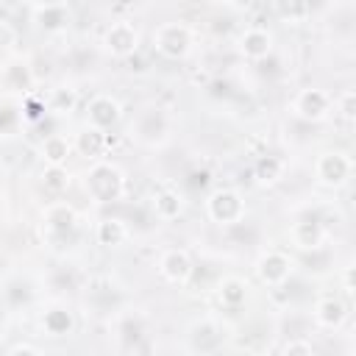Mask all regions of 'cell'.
I'll use <instances>...</instances> for the list:
<instances>
[{"mask_svg":"<svg viewBox=\"0 0 356 356\" xmlns=\"http://www.w3.org/2000/svg\"><path fill=\"white\" fill-rule=\"evenodd\" d=\"M314 320H317L320 325H325V328H337V325L345 320V306H342L339 300H334V298H325V300L317 303Z\"/></svg>","mask_w":356,"mask_h":356,"instance_id":"cell-14","label":"cell"},{"mask_svg":"<svg viewBox=\"0 0 356 356\" xmlns=\"http://www.w3.org/2000/svg\"><path fill=\"white\" fill-rule=\"evenodd\" d=\"M242 53L248 58H264L270 53V33L261 28H248L242 33Z\"/></svg>","mask_w":356,"mask_h":356,"instance_id":"cell-11","label":"cell"},{"mask_svg":"<svg viewBox=\"0 0 356 356\" xmlns=\"http://www.w3.org/2000/svg\"><path fill=\"white\" fill-rule=\"evenodd\" d=\"M42 181H44V186H47V189H53V192L67 189V172H64V167H61V164H50V167L44 170Z\"/></svg>","mask_w":356,"mask_h":356,"instance_id":"cell-22","label":"cell"},{"mask_svg":"<svg viewBox=\"0 0 356 356\" xmlns=\"http://www.w3.org/2000/svg\"><path fill=\"white\" fill-rule=\"evenodd\" d=\"M348 172H350V161L342 153H325L317 161V175L325 184H342L348 178Z\"/></svg>","mask_w":356,"mask_h":356,"instance_id":"cell-8","label":"cell"},{"mask_svg":"<svg viewBox=\"0 0 356 356\" xmlns=\"http://www.w3.org/2000/svg\"><path fill=\"white\" fill-rule=\"evenodd\" d=\"M42 3H44V6H61L64 0H42Z\"/></svg>","mask_w":356,"mask_h":356,"instance_id":"cell-28","label":"cell"},{"mask_svg":"<svg viewBox=\"0 0 356 356\" xmlns=\"http://www.w3.org/2000/svg\"><path fill=\"white\" fill-rule=\"evenodd\" d=\"M106 145H108L106 134H103L100 128H95V125L78 134V150H81L86 159H97V156L106 150Z\"/></svg>","mask_w":356,"mask_h":356,"instance_id":"cell-12","label":"cell"},{"mask_svg":"<svg viewBox=\"0 0 356 356\" xmlns=\"http://www.w3.org/2000/svg\"><path fill=\"white\" fill-rule=\"evenodd\" d=\"M8 353H39V348H36V345H25V342H19V345H11Z\"/></svg>","mask_w":356,"mask_h":356,"instance_id":"cell-27","label":"cell"},{"mask_svg":"<svg viewBox=\"0 0 356 356\" xmlns=\"http://www.w3.org/2000/svg\"><path fill=\"white\" fill-rule=\"evenodd\" d=\"M86 111H89V122H92L95 128H100V131L108 128V125H114L117 117H120L117 100H111V97H106V95L92 97V103L86 106Z\"/></svg>","mask_w":356,"mask_h":356,"instance_id":"cell-7","label":"cell"},{"mask_svg":"<svg viewBox=\"0 0 356 356\" xmlns=\"http://www.w3.org/2000/svg\"><path fill=\"white\" fill-rule=\"evenodd\" d=\"M259 275L264 284H281L286 275H289V261L286 256L281 253H267L261 261H259Z\"/></svg>","mask_w":356,"mask_h":356,"instance_id":"cell-10","label":"cell"},{"mask_svg":"<svg viewBox=\"0 0 356 356\" xmlns=\"http://www.w3.org/2000/svg\"><path fill=\"white\" fill-rule=\"evenodd\" d=\"M209 214L220 225H231L242 217V200L236 192H214L209 197Z\"/></svg>","mask_w":356,"mask_h":356,"instance_id":"cell-3","label":"cell"},{"mask_svg":"<svg viewBox=\"0 0 356 356\" xmlns=\"http://www.w3.org/2000/svg\"><path fill=\"white\" fill-rule=\"evenodd\" d=\"M128 236V228L122 225V220H103L97 225V239L100 245H120Z\"/></svg>","mask_w":356,"mask_h":356,"instance_id":"cell-17","label":"cell"},{"mask_svg":"<svg viewBox=\"0 0 356 356\" xmlns=\"http://www.w3.org/2000/svg\"><path fill=\"white\" fill-rule=\"evenodd\" d=\"M248 3H256V0H248Z\"/></svg>","mask_w":356,"mask_h":356,"instance_id":"cell-31","label":"cell"},{"mask_svg":"<svg viewBox=\"0 0 356 356\" xmlns=\"http://www.w3.org/2000/svg\"><path fill=\"white\" fill-rule=\"evenodd\" d=\"M86 189L97 203H111L122 195V172L114 164H95L86 172Z\"/></svg>","mask_w":356,"mask_h":356,"instance_id":"cell-1","label":"cell"},{"mask_svg":"<svg viewBox=\"0 0 356 356\" xmlns=\"http://www.w3.org/2000/svg\"><path fill=\"white\" fill-rule=\"evenodd\" d=\"M42 153H44L47 164H64L67 156H70V142H67L64 136L53 134V136H47V139L42 142Z\"/></svg>","mask_w":356,"mask_h":356,"instance_id":"cell-16","label":"cell"},{"mask_svg":"<svg viewBox=\"0 0 356 356\" xmlns=\"http://www.w3.org/2000/svg\"><path fill=\"white\" fill-rule=\"evenodd\" d=\"M220 345H222V334H220V328L211 320H203V323L192 325V331H189V350H195V353H211Z\"/></svg>","mask_w":356,"mask_h":356,"instance_id":"cell-4","label":"cell"},{"mask_svg":"<svg viewBox=\"0 0 356 356\" xmlns=\"http://www.w3.org/2000/svg\"><path fill=\"white\" fill-rule=\"evenodd\" d=\"M328 106H331V100H328V95L320 92V89H303V92L295 97V111H298L300 117H306V120H320V117H325V114H328Z\"/></svg>","mask_w":356,"mask_h":356,"instance_id":"cell-5","label":"cell"},{"mask_svg":"<svg viewBox=\"0 0 356 356\" xmlns=\"http://www.w3.org/2000/svg\"><path fill=\"white\" fill-rule=\"evenodd\" d=\"M117 3H136V0H117Z\"/></svg>","mask_w":356,"mask_h":356,"instance_id":"cell-30","label":"cell"},{"mask_svg":"<svg viewBox=\"0 0 356 356\" xmlns=\"http://www.w3.org/2000/svg\"><path fill=\"white\" fill-rule=\"evenodd\" d=\"M189 273H192V261H189V256H186L184 250H170V253H164V259H161V275H164L167 281L184 284V281L189 278Z\"/></svg>","mask_w":356,"mask_h":356,"instance_id":"cell-9","label":"cell"},{"mask_svg":"<svg viewBox=\"0 0 356 356\" xmlns=\"http://www.w3.org/2000/svg\"><path fill=\"white\" fill-rule=\"evenodd\" d=\"M47 225L53 234H67L75 228V211L67 203H53L47 209Z\"/></svg>","mask_w":356,"mask_h":356,"instance_id":"cell-13","label":"cell"},{"mask_svg":"<svg viewBox=\"0 0 356 356\" xmlns=\"http://www.w3.org/2000/svg\"><path fill=\"white\" fill-rule=\"evenodd\" d=\"M153 42H156V50L167 58H178L186 53L189 47V31L184 25H161L156 33H153Z\"/></svg>","mask_w":356,"mask_h":356,"instance_id":"cell-2","label":"cell"},{"mask_svg":"<svg viewBox=\"0 0 356 356\" xmlns=\"http://www.w3.org/2000/svg\"><path fill=\"white\" fill-rule=\"evenodd\" d=\"M11 44H14V28L6 25V22H0V50H6Z\"/></svg>","mask_w":356,"mask_h":356,"instance_id":"cell-24","label":"cell"},{"mask_svg":"<svg viewBox=\"0 0 356 356\" xmlns=\"http://www.w3.org/2000/svg\"><path fill=\"white\" fill-rule=\"evenodd\" d=\"M42 323H44V331H47V334H53V337H64V334H70V331H72V317H70V312H67V309H61V306H56V309L44 312Z\"/></svg>","mask_w":356,"mask_h":356,"instance_id":"cell-15","label":"cell"},{"mask_svg":"<svg viewBox=\"0 0 356 356\" xmlns=\"http://www.w3.org/2000/svg\"><path fill=\"white\" fill-rule=\"evenodd\" d=\"M275 8L284 19H300V17H306L309 3L306 0H275Z\"/></svg>","mask_w":356,"mask_h":356,"instance_id":"cell-21","label":"cell"},{"mask_svg":"<svg viewBox=\"0 0 356 356\" xmlns=\"http://www.w3.org/2000/svg\"><path fill=\"white\" fill-rule=\"evenodd\" d=\"M220 298H222V303H225L228 309H236V306L245 300V284H242L239 278H225V281L220 284Z\"/></svg>","mask_w":356,"mask_h":356,"instance_id":"cell-19","label":"cell"},{"mask_svg":"<svg viewBox=\"0 0 356 356\" xmlns=\"http://www.w3.org/2000/svg\"><path fill=\"white\" fill-rule=\"evenodd\" d=\"M284 353H312V345L309 342H289L284 348Z\"/></svg>","mask_w":356,"mask_h":356,"instance_id":"cell-26","label":"cell"},{"mask_svg":"<svg viewBox=\"0 0 356 356\" xmlns=\"http://www.w3.org/2000/svg\"><path fill=\"white\" fill-rule=\"evenodd\" d=\"M106 44L114 56H131L136 50V31L131 22H114L106 33Z\"/></svg>","mask_w":356,"mask_h":356,"instance_id":"cell-6","label":"cell"},{"mask_svg":"<svg viewBox=\"0 0 356 356\" xmlns=\"http://www.w3.org/2000/svg\"><path fill=\"white\" fill-rule=\"evenodd\" d=\"M178 211H181V200H178L175 192H161V195L156 197V214H159V217L172 220V217H178Z\"/></svg>","mask_w":356,"mask_h":356,"instance_id":"cell-20","label":"cell"},{"mask_svg":"<svg viewBox=\"0 0 356 356\" xmlns=\"http://www.w3.org/2000/svg\"><path fill=\"white\" fill-rule=\"evenodd\" d=\"M292 236H295V245L300 248H317V242L323 239V228L317 222H298Z\"/></svg>","mask_w":356,"mask_h":356,"instance_id":"cell-18","label":"cell"},{"mask_svg":"<svg viewBox=\"0 0 356 356\" xmlns=\"http://www.w3.org/2000/svg\"><path fill=\"white\" fill-rule=\"evenodd\" d=\"M0 339H3V320H0Z\"/></svg>","mask_w":356,"mask_h":356,"instance_id":"cell-29","label":"cell"},{"mask_svg":"<svg viewBox=\"0 0 356 356\" xmlns=\"http://www.w3.org/2000/svg\"><path fill=\"white\" fill-rule=\"evenodd\" d=\"M256 172H259V178H261V181H275V178H278V172H281V161H275L273 156H264V159H259Z\"/></svg>","mask_w":356,"mask_h":356,"instance_id":"cell-23","label":"cell"},{"mask_svg":"<svg viewBox=\"0 0 356 356\" xmlns=\"http://www.w3.org/2000/svg\"><path fill=\"white\" fill-rule=\"evenodd\" d=\"M19 117H17V111L11 108V106H3L0 108V131H6V122H17Z\"/></svg>","mask_w":356,"mask_h":356,"instance_id":"cell-25","label":"cell"}]
</instances>
